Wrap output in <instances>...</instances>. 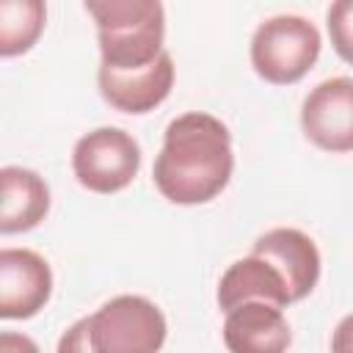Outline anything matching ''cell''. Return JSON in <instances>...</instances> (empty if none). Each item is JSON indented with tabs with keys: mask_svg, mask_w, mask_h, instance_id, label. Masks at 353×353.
Listing matches in <instances>:
<instances>
[{
	"mask_svg": "<svg viewBox=\"0 0 353 353\" xmlns=\"http://www.w3.org/2000/svg\"><path fill=\"white\" fill-rule=\"evenodd\" d=\"M234 152L229 127L204 110L168 121L163 149L154 157L152 179L171 204L193 207L212 201L232 179Z\"/></svg>",
	"mask_w": 353,
	"mask_h": 353,
	"instance_id": "cell-1",
	"label": "cell"
},
{
	"mask_svg": "<svg viewBox=\"0 0 353 353\" xmlns=\"http://www.w3.org/2000/svg\"><path fill=\"white\" fill-rule=\"evenodd\" d=\"M83 8L97 22L102 69H146L165 52V8L160 0H85Z\"/></svg>",
	"mask_w": 353,
	"mask_h": 353,
	"instance_id": "cell-2",
	"label": "cell"
},
{
	"mask_svg": "<svg viewBox=\"0 0 353 353\" xmlns=\"http://www.w3.org/2000/svg\"><path fill=\"white\" fill-rule=\"evenodd\" d=\"M323 50L317 25L301 14H276L251 36V66L273 85H292L309 74Z\"/></svg>",
	"mask_w": 353,
	"mask_h": 353,
	"instance_id": "cell-3",
	"label": "cell"
},
{
	"mask_svg": "<svg viewBox=\"0 0 353 353\" xmlns=\"http://www.w3.org/2000/svg\"><path fill=\"white\" fill-rule=\"evenodd\" d=\"M94 353H160L168 336L163 309L143 295H116L85 317Z\"/></svg>",
	"mask_w": 353,
	"mask_h": 353,
	"instance_id": "cell-4",
	"label": "cell"
},
{
	"mask_svg": "<svg viewBox=\"0 0 353 353\" xmlns=\"http://www.w3.org/2000/svg\"><path fill=\"white\" fill-rule=\"evenodd\" d=\"M141 168V146L121 127H97L77 138L72 149L74 179L91 193L124 190Z\"/></svg>",
	"mask_w": 353,
	"mask_h": 353,
	"instance_id": "cell-5",
	"label": "cell"
},
{
	"mask_svg": "<svg viewBox=\"0 0 353 353\" xmlns=\"http://www.w3.org/2000/svg\"><path fill=\"white\" fill-rule=\"evenodd\" d=\"M301 130L323 152H353V77L317 83L301 105Z\"/></svg>",
	"mask_w": 353,
	"mask_h": 353,
	"instance_id": "cell-6",
	"label": "cell"
},
{
	"mask_svg": "<svg viewBox=\"0 0 353 353\" xmlns=\"http://www.w3.org/2000/svg\"><path fill=\"white\" fill-rule=\"evenodd\" d=\"M52 295L50 262L30 248L0 251V317L28 320L39 314Z\"/></svg>",
	"mask_w": 353,
	"mask_h": 353,
	"instance_id": "cell-7",
	"label": "cell"
},
{
	"mask_svg": "<svg viewBox=\"0 0 353 353\" xmlns=\"http://www.w3.org/2000/svg\"><path fill=\"white\" fill-rule=\"evenodd\" d=\"M251 254L265 256L287 281L290 290V301H303L306 295L314 292L317 281H320V251L314 245V240L292 226H276L268 229L265 234H259L254 240Z\"/></svg>",
	"mask_w": 353,
	"mask_h": 353,
	"instance_id": "cell-8",
	"label": "cell"
},
{
	"mask_svg": "<svg viewBox=\"0 0 353 353\" xmlns=\"http://www.w3.org/2000/svg\"><path fill=\"white\" fill-rule=\"evenodd\" d=\"M174 58L165 50L154 63H149L146 69H135V72H113V69H102L97 72V85L102 99L121 110V113H149L157 105L165 102V97L171 94L174 85Z\"/></svg>",
	"mask_w": 353,
	"mask_h": 353,
	"instance_id": "cell-9",
	"label": "cell"
},
{
	"mask_svg": "<svg viewBox=\"0 0 353 353\" xmlns=\"http://www.w3.org/2000/svg\"><path fill=\"white\" fill-rule=\"evenodd\" d=\"M223 345L229 353H287L292 331L279 306L251 301L226 312Z\"/></svg>",
	"mask_w": 353,
	"mask_h": 353,
	"instance_id": "cell-10",
	"label": "cell"
},
{
	"mask_svg": "<svg viewBox=\"0 0 353 353\" xmlns=\"http://www.w3.org/2000/svg\"><path fill=\"white\" fill-rule=\"evenodd\" d=\"M215 298H218V306L223 312H232V309L251 303V301H262V303H270L279 309L292 303L284 276L265 256H256V254L234 259L226 268V273L218 281Z\"/></svg>",
	"mask_w": 353,
	"mask_h": 353,
	"instance_id": "cell-11",
	"label": "cell"
},
{
	"mask_svg": "<svg viewBox=\"0 0 353 353\" xmlns=\"http://www.w3.org/2000/svg\"><path fill=\"white\" fill-rule=\"evenodd\" d=\"M50 212V185L22 165L0 168V232H30Z\"/></svg>",
	"mask_w": 353,
	"mask_h": 353,
	"instance_id": "cell-12",
	"label": "cell"
},
{
	"mask_svg": "<svg viewBox=\"0 0 353 353\" xmlns=\"http://www.w3.org/2000/svg\"><path fill=\"white\" fill-rule=\"evenodd\" d=\"M47 22V6L41 0H3L0 3V55L14 58L28 52Z\"/></svg>",
	"mask_w": 353,
	"mask_h": 353,
	"instance_id": "cell-13",
	"label": "cell"
},
{
	"mask_svg": "<svg viewBox=\"0 0 353 353\" xmlns=\"http://www.w3.org/2000/svg\"><path fill=\"white\" fill-rule=\"evenodd\" d=\"M325 28L336 55L353 66V0H336L325 11Z\"/></svg>",
	"mask_w": 353,
	"mask_h": 353,
	"instance_id": "cell-14",
	"label": "cell"
},
{
	"mask_svg": "<svg viewBox=\"0 0 353 353\" xmlns=\"http://www.w3.org/2000/svg\"><path fill=\"white\" fill-rule=\"evenodd\" d=\"M55 353H94L88 345V336H85V317H80L61 334Z\"/></svg>",
	"mask_w": 353,
	"mask_h": 353,
	"instance_id": "cell-15",
	"label": "cell"
},
{
	"mask_svg": "<svg viewBox=\"0 0 353 353\" xmlns=\"http://www.w3.org/2000/svg\"><path fill=\"white\" fill-rule=\"evenodd\" d=\"M331 353H353V312L336 323L331 334Z\"/></svg>",
	"mask_w": 353,
	"mask_h": 353,
	"instance_id": "cell-16",
	"label": "cell"
},
{
	"mask_svg": "<svg viewBox=\"0 0 353 353\" xmlns=\"http://www.w3.org/2000/svg\"><path fill=\"white\" fill-rule=\"evenodd\" d=\"M0 353H39V345L19 331H3L0 334Z\"/></svg>",
	"mask_w": 353,
	"mask_h": 353,
	"instance_id": "cell-17",
	"label": "cell"
}]
</instances>
